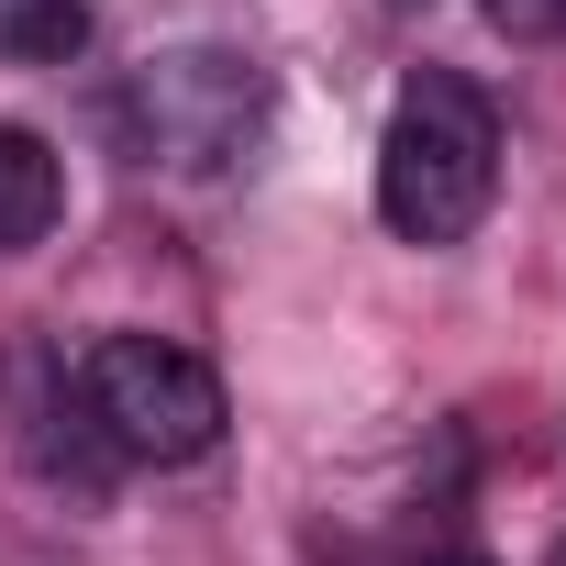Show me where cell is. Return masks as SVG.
I'll list each match as a JSON object with an SVG mask.
<instances>
[{
	"instance_id": "1",
	"label": "cell",
	"mask_w": 566,
	"mask_h": 566,
	"mask_svg": "<svg viewBox=\"0 0 566 566\" xmlns=\"http://www.w3.org/2000/svg\"><path fill=\"white\" fill-rule=\"evenodd\" d=\"M500 189V112L478 78L422 67L378 134V222L400 244H467Z\"/></svg>"
},
{
	"instance_id": "2",
	"label": "cell",
	"mask_w": 566,
	"mask_h": 566,
	"mask_svg": "<svg viewBox=\"0 0 566 566\" xmlns=\"http://www.w3.org/2000/svg\"><path fill=\"white\" fill-rule=\"evenodd\" d=\"M266 67L233 56V45H178V56H145L112 101V134L134 167H167V178H233L255 145H266Z\"/></svg>"
},
{
	"instance_id": "3",
	"label": "cell",
	"mask_w": 566,
	"mask_h": 566,
	"mask_svg": "<svg viewBox=\"0 0 566 566\" xmlns=\"http://www.w3.org/2000/svg\"><path fill=\"white\" fill-rule=\"evenodd\" d=\"M78 389H90L123 467H189L222 444V378L167 334H101L78 356Z\"/></svg>"
},
{
	"instance_id": "4",
	"label": "cell",
	"mask_w": 566,
	"mask_h": 566,
	"mask_svg": "<svg viewBox=\"0 0 566 566\" xmlns=\"http://www.w3.org/2000/svg\"><path fill=\"white\" fill-rule=\"evenodd\" d=\"M0 411H12V455L45 478V489H78V500H101L112 489V433H101V411H90V389H78V367H67V345H45V334H12V356H0Z\"/></svg>"
},
{
	"instance_id": "5",
	"label": "cell",
	"mask_w": 566,
	"mask_h": 566,
	"mask_svg": "<svg viewBox=\"0 0 566 566\" xmlns=\"http://www.w3.org/2000/svg\"><path fill=\"white\" fill-rule=\"evenodd\" d=\"M56 211H67V178H56L45 134H23V123H0V255H23V244H45V233H56Z\"/></svg>"
},
{
	"instance_id": "6",
	"label": "cell",
	"mask_w": 566,
	"mask_h": 566,
	"mask_svg": "<svg viewBox=\"0 0 566 566\" xmlns=\"http://www.w3.org/2000/svg\"><path fill=\"white\" fill-rule=\"evenodd\" d=\"M90 45V0H0V67H67Z\"/></svg>"
},
{
	"instance_id": "7",
	"label": "cell",
	"mask_w": 566,
	"mask_h": 566,
	"mask_svg": "<svg viewBox=\"0 0 566 566\" xmlns=\"http://www.w3.org/2000/svg\"><path fill=\"white\" fill-rule=\"evenodd\" d=\"M511 12H522V23H566V0H511Z\"/></svg>"
},
{
	"instance_id": "8",
	"label": "cell",
	"mask_w": 566,
	"mask_h": 566,
	"mask_svg": "<svg viewBox=\"0 0 566 566\" xmlns=\"http://www.w3.org/2000/svg\"><path fill=\"white\" fill-rule=\"evenodd\" d=\"M455 566H478V555H455Z\"/></svg>"
}]
</instances>
